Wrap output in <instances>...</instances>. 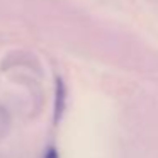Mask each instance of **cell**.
Wrapping results in <instances>:
<instances>
[{
    "instance_id": "1",
    "label": "cell",
    "mask_w": 158,
    "mask_h": 158,
    "mask_svg": "<svg viewBox=\"0 0 158 158\" xmlns=\"http://www.w3.org/2000/svg\"><path fill=\"white\" fill-rule=\"evenodd\" d=\"M66 104V89L61 78H56V94H55V124L60 123Z\"/></svg>"
},
{
    "instance_id": "2",
    "label": "cell",
    "mask_w": 158,
    "mask_h": 158,
    "mask_svg": "<svg viewBox=\"0 0 158 158\" xmlns=\"http://www.w3.org/2000/svg\"><path fill=\"white\" fill-rule=\"evenodd\" d=\"M44 158H60V155H58V150H56L55 146L48 148V150H46V153H44Z\"/></svg>"
}]
</instances>
